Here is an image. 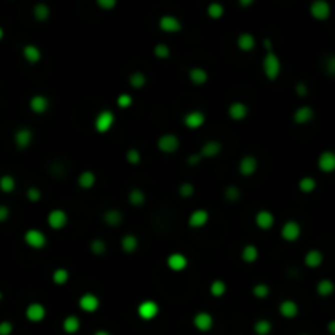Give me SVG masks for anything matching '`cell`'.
Returning a JSON list of instances; mask_svg holds the SVG:
<instances>
[{"instance_id":"obj_1","label":"cell","mask_w":335,"mask_h":335,"mask_svg":"<svg viewBox=\"0 0 335 335\" xmlns=\"http://www.w3.org/2000/svg\"><path fill=\"white\" fill-rule=\"evenodd\" d=\"M263 74L266 76V79L268 80H276L278 77H280V72H281V61L280 58L276 56L275 51H270L265 54L263 58Z\"/></svg>"},{"instance_id":"obj_2","label":"cell","mask_w":335,"mask_h":335,"mask_svg":"<svg viewBox=\"0 0 335 335\" xmlns=\"http://www.w3.org/2000/svg\"><path fill=\"white\" fill-rule=\"evenodd\" d=\"M25 242H27L28 247H32L33 250H41L45 249L46 244H48V239L46 235L43 234L40 229H28L27 232H25Z\"/></svg>"},{"instance_id":"obj_3","label":"cell","mask_w":335,"mask_h":335,"mask_svg":"<svg viewBox=\"0 0 335 335\" xmlns=\"http://www.w3.org/2000/svg\"><path fill=\"white\" fill-rule=\"evenodd\" d=\"M309 14L314 18V20L324 22L327 20L328 17L332 14V7L330 4L325 2V0H315L311 5H309Z\"/></svg>"},{"instance_id":"obj_4","label":"cell","mask_w":335,"mask_h":335,"mask_svg":"<svg viewBox=\"0 0 335 335\" xmlns=\"http://www.w3.org/2000/svg\"><path fill=\"white\" fill-rule=\"evenodd\" d=\"M180 147V141L175 134H162L157 139V149L164 154H173L177 152Z\"/></svg>"},{"instance_id":"obj_5","label":"cell","mask_w":335,"mask_h":335,"mask_svg":"<svg viewBox=\"0 0 335 335\" xmlns=\"http://www.w3.org/2000/svg\"><path fill=\"white\" fill-rule=\"evenodd\" d=\"M113 125H115V115H113V111H110V110L100 111L95 118V129L102 134L108 133L110 129L113 128Z\"/></svg>"},{"instance_id":"obj_6","label":"cell","mask_w":335,"mask_h":335,"mask_svg":"<svg viewBox=\"0 0 335 335\" xmlns=\"http://www.w3.org/2000/svg\"><path fill=\"white\" fill-rule=\"evenodd\" d=\"M67 221H69V216H67L64 209H53L48 214V226L53 231H61V229L67 226Z\"/></svg>"},{"instance_id":"obj_7","label":"cell","mask_w":335,"mask_h":335,"mask_svg":"<svg viewBox=\"0 0 335 335\" xmlns=\"http://www.w3.org/2000/svg\"><path fill=\"white\" fill-rule=\"evenodd\" d=\"M160 311L159 304L156 301H142L139 306H138V315L142 319V320H152L157 317V314Z\"/></svg>"},{"instance_id":"obj_8","label":"cell","mask_w":335,"mask_h":335,"mask_svg":"<svg viewBox=\"0 0 335 335\" xmlns=\"http://www.w3.org/2000/svg\"><path fill=\"white\" fill-rule=\"evenodd\" d=\"M281 239L283 240H286V242H294V240H297L299 239V235H301V226H299V222H296V221H286L283 224V227H281Z\"/></svg>"},{"instance_id":"obj_9","label":"cell","mask_w":335,"mask_h":335,"mask_svg":"<svg viewBox=\"0 0 335 335\" xmlns=\"http://www.w3.org/2000/svg\"><path fill=\"white\" fill-rule=\"evenodd\" d=\"M79 307L82 309L84 312H95L100 307V299L94 293H85L79 297Z\"/></svg>"},{"instance_id":"obj_10","label":"cell","mask_w":335,"mask_h":335,"mask_svg":"<svg viewBox=\"0 0 335 335\" xmlns=\"http://www.w3.org/2000/svg\"><path fill=\"white\" fill-rule=\"evenodd\" d=\"M193 325L196 330H200V332H209L214 325V319L209 312H204V311L196 312L193 317Z\"/></svg>"},{"instance_id":"obj_11","label":"cell","mask_w":335,"mask_h":335,"mask_svg":"<svg viewBox=\"0 0 335 335\" xmlns=\"http://www.w3.org/2000/svg\"><path fill=\"white\" fill-rule=\"evenodd\" d=\"M159 28L165 33H178L182 32V22L173 15H164L159 20Z\"/></svg>"},{"instance_id":"obj_12","label":"cell","mask_w":335,"mask_h":335,"mask_svg":"<svg viewBox=\"0 0 335 335\" xmlns=\"http://www.w3.org/2000/svg\"><path fill=\"white\" fill-rule=\"evenodd\" d=\"M204 121H206V116H204L203 111L200 110H193L190 111L183 116V125L187 126L188 129H198L204 125Z\"/></svg>"},{"instance_id":"obj_13","label":"cell","mask_w":335,"mask_h":335,"mask_svg":"<svg viewBox=\"0 0 335 335\" xmlns=\"http://www.w3.org/2000/svg\"><path fill=\"white\" fill-rule=\"evenodd\" d=\"M25 315L30 322H41L46 317V307L41 302H32L25 309Z\"/></svg>"},{"instance_id":"obj_14","label":"cell","mask_w":335,"mask_h":335,"mask_svg":"<svg viewBox=\"0 0 335 335\" xmlns=\"http://www.w3.org/2000/svg\"><path fill=\"white\" fill-rule=\"evenodd\" d=\"M317 167L320 172L332 173L335 172V152L333 151H324L317 159Z\"/></svg>"},{"instance_id":"obj_15","label":"cell","mask_w":335,"mask_h":335,"mask_svg":"<svg viewBox=\"0 0 335 335\" xmlns=\"http://www.w3.org/2000/svg\"><path fill=\"white\" fill-rule=\"evenodd\" d=\"M275 224V216H273L271 211L268 209H262L255 214V226L262 231H268V229L273 227Z\"/></svg>"},{"instance_id":"obj_16","label":"cell","mask_w":335,"mask_h":335,"mask_svg":"<svg viewBox=\"0 0 335 335\" xmlns=\"http://www.w3.org/2000/svg\"><path fill=\"white\" fill-rule=\"evenodd\" d=\"M257 167H258V162H257L255 157L253 156H244L239 162V172H240V175L250 177L257 172Z\"/></svg>"},{"instance_id":"obj_17","label":"cell","mask_w":335,"mask_h":335,"mask_svg":"<svg viewBox=\"0 0 335 335\" xmlns=\"http://www.w3.org/2000/svg\"><path fill=\"white\" fill-rule=\"evenodd\" d=\"M187 265H188V258L180 252L170 253V255L167 257V266L173 271H182L187 268Z\"/></svg>"},{"instance_id":"obj_18","label":"cell","mask_w":335,"mask_h":335,"mask_svg":"<svg viewBox=\"0 0 335 335\" xmlns=\"http://www.w3.org/2000/svg\"><path fill=\"white\" fill-rule=\"evenodd\" d=\"M209 221V213L206 209H196L190 214L188 218V226L193 229H200L203 226H206Z\"/></svg>"},{"instance_id":"obj_19","label":"cell","mask_w":335,"mask_h":335,"mask_svg":"<svg viewBox=\"0 0 335 335\" xmlns=\"http://www.w3.org/2000/svg\"><path fill=\"white\" fill-rule=\"evenodd\" d=\"M278 311H280L281 317H284V319H294L297 312H299V306H297V302L293 299H284L280 302Z\"/></svg>"},{"instance_id":"obj_20","label":"cell","mask_w":335,"mask_h":335,"mask_svg":"<svg viewBox=\"0 0 335 335\" xmlns=\"http://www.w3.org/2000/svg\"><path fill=\"white\" fill-rule=\"evenodd\" d=\"M33 142V131L30 128H20L15 133V144L18 149H27Z\"/></svg>"},{"instance_id":"obj_21","label":"cell","mask_w":335,"mask_h":335,"mask_svg":"<svg viewBox=\"0 0 335 335\" xmlns=\"http://www.w3.org/2000/svg\"><path fill=\"white\" fill-rule=\"evenodd\" d=\"M229 116H231V120L234 121H242L245 120L247 115H249V108H247L245 103L242 102H234L229 105Z\"/></svg>"},{"instance_id":"obj_22","label":"cell","mask_w":335,"mask_h":335,"mask_svg":"<svg viewBox=\"0 0 335 335\" xmlns=\"http://www.w3.org/2000/svg\"><path fill=\"white\" fill-rule=\"evenodd\" d=\"M221 151H222V144L219 141H208V142H204L203 144L201 151H200V156L204 157V159H213V157L218 156Z\"/></svg>"},{"instance_id":"obj_23","label":"cell","mask_w":335,"mask_h":335,"mask_svg":"<svg viewBox=\"0 0 335 335\" xmlns=\"http://www.w3.org/2000/svg\"><path fill=\"white\" fill-rule=\"evenodd\" d=\"M304 263L309 268H319V266L324 263V253L317 249H312L309 250L306 255H304Z\"/></svg>"},{"instance_id":"obj_24","label":"cell","mask_w":335,"mask_h":335,"mask_svg":"<svg viewBox=\"0 0 335 335\" xmlns=\"http://www.w3.org/2000/svg\"><path fill=\"white\" fill-rule=\"evenodd\" d=\"M30 108H32L33 113L43 115L49 108V100L45 95H35L32 97V100H30Z\"/></svg>"},{"instance_id":"obj_25","label":"cell","mask_w":335,"mask_h":335,"mask_svg":"<svg viewBox=\"0 0 335 335\" xmlns=\"http://www.w3.org/2000/svg\"><path fill=\"white\" fill-rule=\"evenodd\" d=\"M312 118H314V110L311 107L297 108L293 115V120H294V123H297V125H306V123L312 121Z\"/></svg>"},{"instance_id":"obj_26","label":"cell","mask_w":335,"mask_h":335,"mask_svg":"<svg viewBox=\"0 0 335 335\" xmlns=\"http://www.w3.org/2000/svg\"><path fill=\"white\" fill-rule=\"evenodd\" d=\"M77 183H79V187H80V188L90 190V188H94V187H95V183H97V175H95V173L92 172V170H84V172L79 175Z\"/></svg>"},{"instance_id":"obj_27","label":"cell","mask_w":335,"mask_h":335,"mask_svg":"<svg viewBox=\"0 0 335 335\" xmlns=\"http://www.w3.org/2000/svg\"><path fill=\"white\" fill-rule=\"evenodd\" d=\"M103 221H105V224H108L110 227H116L123 222V213L115 208L107 209L103 214Z\"/></svg>"},{"instance_id":"obj_28","label":"cell","mask_w":335,"mask_h":335,"mask_svg":"<svg viewBox=\"0 0 335 335\" xmlns=\"http://www.w3.org/2000/svg\"><path fill=\"white\" fill-rule=\"evenodd\" d=\"M23 58L28 64H32V66L36 64V63H40V59H41L40 48L35 46V45H27L23 48Z\"/></svg>"},{"instance_id":"obj_29","label":"cell","mask_w":335,"mask_h":335,"mask_svg":"<svg viewBox=\"0 0 335 335\" xmlns=\"http://www.w3.org/2000/svg\"><path fill=\"white\" fill-rule=\"evenodd\" d=\"M237 48L244 53H250L255 48V38L252 33H240L237 38Z\"/></svg>"},{"instance_id":"obj_30","label":"cell","mask_w":335,"mask_h":335,"mask_svg":"<svg viewBox=\"0 0 335 335\" xmlns=\"http://www.w3.org/2000/svg\"><path fill=\"white\" fill-rule=\"evenodd\" d=\"M188 79H190V82H191V84H195V85H203V84H206V82H208L209 76H208V72H206V71L201 69V67H193V69H190V72H188Z\"/></svg>"},{"instance_id":"obj_31","label":"cell","mask_w":335,"mask_h":335,"mask_svg":"<svg viewBox=\"0 0 335 335\" xmlns=\"http://www.w3.org/2000/svg\"><path fill=\"white\" fill-rule=\"evenodd\" d=\"M138 247H139V240H138V237H136L134 234H126L125 237L121 239V249H123V252L133 253V252L138 250Z\"/></svg>"},{"instance_id":"obj_32","label":"cell","mask_w":335,"mask_h":335,"mask_svg":"<svg viewBox=\"0 0 335 335\" xmlns=\"http://www.w3.org/2000/svg\"><path fill=\"white\" fill-rule=\"evenodd\" d=\"M79 328H80V319L77 317V315L71 314V315H67V317L63 320V330L66 333L72 335V333L79 332Z\"/></svg>"},{"instance_id":"obj_33","label":"cell","mask_w":335,"mask_h":335,"mask_svg":"<svg viewBox=\"0 0 335 335\" xmlns=\"http://www.w3.org/2000/svg\"><path fill=\"white\" fill-rule=\"evenodd\" d=\"M315 291H317V294L322 296V297H327L333 294L335 291V283L332 280H327V278H324V280H320L317 283V286H315Z\"/></svg>"},{"instance_id":"obj_34","label":"cell","mask_w":335,"mask_h":335,"mask_svg":"<svg viewBox=\"0 0 335 335\" xmlns=\"http://www.w3.org/2000/svg\"><path fill=\"white\" fill-rule=\"evenodd\" d=\"M240 257H242V260H244L245 263H253V262H257V258H258V249H257V247L253 245V244L245 245L244 249H242Z\"/></svg>"},{"instance_id":"obj_35","label":"cell","mask_w":335,"mask_h":335,"mask_svg":"<svg viewBox=\"0 0 335 335\" xmlns=\"http://www.w3.org/2000/svg\"><path fill=\"white\" fill-rule=\"evenodd\" d=\"M128 201L133 204V206H142L146 203V193L139 188H133L128 193Z\"/></svg>"},{"instance_id":"obj_36","label":"cell","mask_w":335,"mask_h":335,"mask_svg":"<svg viewBox=\"0 0 335 335\" xmlns=\"http://www.w3.org/2000/svg\"><path fill=\"white\" fill-rule=\"evenodd\" d=\"M317 187V182L312 177H302L299 182H297V188H299L302 193H312Z\"/></svg>"},{"instance_id":"obj_37","label":"cell","mask_w":335,"mask_h":335,"mask_svg":"<svg viewBox=\"0 0 335 335\" xmlns=\"http://www.w3.org/2000/svg\"><path fill=\"white\" fill-rule=\"evenodd\" d=\"M206 14L209 18H213V20H219V18H222V15H224V5L219 2L209 4L206 7Z\"/></svg>"},{"instance_id":"obj_38","label":"cell","mask_w":335,"mask_h":335,"mask_svg":"<svg viewBox=\"0 0 335 335\" xmlns=\"http://www.w3.org/2000/svg\"><path fill=\"white\" fill-rule=\"evenodd\" d=\"M49 15H51V10H49V7L46 4H36L33 7V17L36 18L38 22H45L49 18Z\"/></svg>"},{"instance_id":"obj_39","label":"cell","mask_w":335,"mask_h":335,"mask_svg":"<svg viewBox=\"0 0 335 335\" xmlns=\"http://www.w3.org/2000/svg\"><path fill=\"white\" fill-rule=\"evenodd\" d=\"M129 85L133 87V89H142V87L146 85V82H147V79H146V76L142 72H133L131 76H129Z\"/></svg>"},{"instance_id":"obj_40","label":"cell","mask_w":335,"mask_h":335,"mask_svg":"<svg viewBox=\"0 0 335 335\" xmlns=\"http://www.w3.org/2000/svg\"><path fill=\"white\" fill-rule=\"evenodd\" d=\"M67 281H69V271L66 268H56L53 271V283L54 284L61 286V284H66Z\"/></svg>"},{"instance_id":"obj_41","label":"cell","mask_w":335,"mask_h":335,"mask_svg":"<svg viewBox=\"0 0 335 335\" xmlns=\"http://www.w3.org/2000/svg\"><path fill=\"white\" fill-rule=\"evenodd\" d=\"M253 330L257 335H268L271 332V322L268 319H258L253 325Z\"/></svg>"},{"instance_id":"obj_42","label":"cell","mask_w":335,"mask_h":335,"mask_svg":"<svg viewBox=\"0 0 335 335\" xmlns=\"http://www.w3.org/2000/svg\"><path fill=\"white\" fill-rule=\"evenodd\" d=\"M15 187H17V182L12 175H4L0 178V190H2L4 193H12V191L15 190Z\"/></svg>"},{"instance_id":"obj_43","label":"cell","mask_w":335,"mask_h":335,"mask_svg":"<svg viewBox=\"0 0 335 335\" xmlns=\"http://www.w3.org/2000/svg\"><path fill=\"white\" fill-rule=\"evenodd\" d=\"M209 293H211V296H214V297L224 296V293H226V283L222 280H214L213 283L209 284Z\"/></svg>"},{"instance_id":"obj_44","label":"cell","mask_w":335,"mask_h":335,"mask_svg":"<svg viewBox=\"0 0 335 335\" xmlns=\"http://www.w3.org/2000/svg\"><path fill=\"white\" fill-rule=\"evenodd\" d=\"M252 293L255 297H258V299H265V297H268V294H270V288H268V284H265V283H257L255 286L252 288Z\"/></svg>"},{"instance_id":"obj_45","label":"cell","mask_w":335,"mask_h":335,"mask_svg":"<svg viewBox=\"0 0 335 335\" xmlns=\"http://www.w3.org/2000/svg\"><path fill=\"white\" fill-rule=\"evenodd\" d=\"M90 250L92 253H95V255H103V253L107 252V242L102 239H94L90 242Z\"/></svg>"},{"instance_id":"obj_46","label":"cell","mask_w":335,"mask_h":335,"mask_svg":"<svg viewBox=\"0 0 335 335\" xmlns=\"http://www.w3.org/2000/svg\"><path fill=\"white\" fill-rule=\"evenodd\" d=\"M154 56L159 59H167L170 58V48L164 45V43H159V45L154 46Z\"/></svg>"},{"instance_id":"obj_47","label":"cell","mask_w":335,"mask_h":335,"mask_svg":"<svg viewBox=\"0 0 335 335\" xmlns=\"http://www.w3.org/2000/svg\"><path fill=\"white\" fill-rule=\"evenodd\" d=\"M178 193H180V196H182V198H191V196H193V193H195L193 183H190V182L182 183V185H180V188H178Z\"/></svg>"},{"instance_id":"obj_48","label":"cell","mask_w":335,"mask_h":335,"mask_svg":"<svg viewBox=\"0 0 335 335\" xmlns=\"http://www.w3.org/2000/svg\"><path fill=\"white\" fill-rule=\"evenodd\" d=\"M224 196L227 201H237L240 198V190L237 187H234V185H231V187H227L224 190Z\"/></svg>"},{"instance_id":"obj_49","label":"cell","mask_w":335,"mask_h":335,"mask_svg":"<svg viewBox=\"0 0 335 335\" xmlns=\"http://www.w3.org/2000/svg\"><path fill=\"white\" fill-rule=\"evenodd\" d=\"M116 105L120 108H129L133 105V97L129 95V94H121V95H118V98H116Z\"/></svg>"},{"instance_id":"obj_50","label":"cell","mask_w":335,"mask_h":335,"mask_svg":"<svg viewBox=\"0 0 335 335\" xmlns=\"http://www.w3.org/2000/svg\"><path fill=\"white\" fill-rule=\"evenodd\" d=\"M126 160H128V164L138 165L141 162V152L138 151V149H129V151L126 152Z\"/></svg>"},{"instance_id":"obj_51","label":"cell","mask_w":335,"mask_h":335,"mask_svg":"<svg viewBox=\"0 0 335 335\" xmlns=\"http://www.w3.org/2000/svg\"><path fill=\"white\" fill-rule=\"evenodd\" d=\"M27 198H28L30 201H33V203L40 201L41 200V190L36 188V187H30L27 190Z\"/></svg>"},{"instance_id":"obj_52","label":"cell","mask_w":335,"mask_h":335,"mask_svg":"<svg viewBox=\"0 0 335 335\" xmlns=\"http://www.w3.org/2000/svg\"><path fill=\"white\" fill-rule=\"evenodd\" d=\"M325 72L330 77H335V56H330V58L325 61Z\"/></svg>"},{"instance_id":"obj_53","label":"cell","mask_w":335,"mask_h":335,"mask_svg":"<svg viewBox=\"0 0 335 335\" xmlns=\"http://www.w3.org/2000/svg\"><path fill=\"white\" fill-rule=\"evenodd\" d=\"M97 5L103 10H111L116 7V0H97Z\"/></svg>"},{"instance_id":"obj_54","label":"cell","mask_w":335,"mask_h":335,"mask_svg":"<svg viewBox=\"0 0 335 335\" xmlns=\"http://www.w3.org/2000/svg\"><path fill=\"white\" fill-rule=\"evenodd\" d=\"M12 332H14V324L9 320H4L0 324V335H10Z\"/></svg>"},{"instance_id":"obj_55","label":"cell","mask_w":335,"mask_h":335,"mask_svg":"<svg viewBox=\"0 0 335 335\" xmlns=\"http://www.w3.org/2000/svg\"><path fill=\"white\" fill-rule=\"evenodd\" d=\"M296 94L299 97H306L307 95V85L304 82H297L296 84Z\"/></svg>"},{"instance_id":"obj_56","label":"cell","mask_w":335,"mask_h":335,"mask_svg":"<svg viewBox=\"0 0 335 335\" xmlns=\"http://www.w3.org/2000/svg\"><path fill=\"white\" fill-rule=\"evenodd\" d=\"M9 214H10L9 208L5 206V204H2V206H0V221H2V222L7 221L9 219Z\"/></svg>"},{"instance_id":"obj_57","label":"cell","mask_w":335,"mask_h":335,"mask_svg":"<svg viewBox=\"0 0 335 335\" xmlns=\"http://www.w3.org/2000/svg\"><path fill=\"white\" fill-rule=\"evenodd\" d=\"M203 157L200 156V154H191V156L187 159V162L190 164V165H196V164H200V160H201Z\"/></svg>"},{"instance_id":"obj_58","label":"cell","mask_w":335,"mask_h":335,"mask_svg":"<svg viewBox=\"0 0 335 335\" xmlns=\"http://www.w3.org/2000/svg\"><path fill=\"white\" fill-rule=\"evenodd\" d=\"M327 330H328V333L335 335V319H333V320H328V324H327Z\"/></svg>"},{"instance_id":"obj_59","label":"cell","mask_w":335,"mask_h":335,"mask_svg":"<svg viewBox=\"0 0 335 335\" xmlns=\"http://www.w3.org/2000/svg\"><path fill=\"white\" fill-rule=\"evenodd\" d=\"M263 45H265V48L268 49V53L270 51H273V48H271V41H270V38H265V41H263Z\"/></svg>"},{"instance_id":"obj_60","label":"cell","mask_w":335,"mask_h":335,"mask_svg":"<svg viewBox=\"0 0 335 335\" xmlns=\"http://www.w3.org/2000/svg\"><path fill=\"white\" fill-rule=\"evenodd\" d=\"M252 4H253V0H240V5H242V7H250Z\"/></svg>"},{"instance_id":"obj_61","label":"cell","mask_w":335,"mask_h":335,"mask_svg":"<svg viewBox=\"0 0 335 335\" xmlns=\"http://www.w3.org/2000/svg\"><path fill=\"white\" fill-rule=\"evenodd\" d=\"M94 335H111V333H110L108 330H97Z\"/></svg>"},{"instance_id":"obj_62","label":"cell","mask_w":335,"mask_h":335,"mask_svg":"<svg viewBox=\"0 0 335 335\" xmlns=\"http://www.w3.org/2000/svg\"><path fill=\"white\" fill-rule=\"evenodd\" d=\"M301 335H309V333H301Z\"/></svg>"}]
</instances>
